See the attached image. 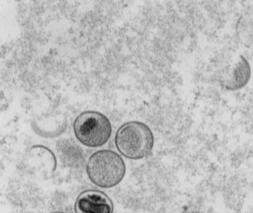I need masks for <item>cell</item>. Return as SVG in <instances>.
<instances>
[{"mask_svg": "<svg viewBox=\"0 0 253 213\" xmlns=\"http://www.w3.org/2000/svg\"><path fill=\"white\" fill-rule=\"evenodd\" d=\"M52 213H62V212H54Z\"/></svg>", "mask_w": 253, "mask_h": 213, "instance_id": "8992f818", "label": "cell"}, {"mask_svg": "<svg viewBox=\"0 0 253 213\" xmlns=\"http://www.w3.org/2000/svg\"><path fill=\"white\" fill-rule=\"evenodd\" d=\"M76 213H113L112 201L105 193L98 190H87L77 198Z\"/></svg>", "mask_w": 253, "mask_h": 213, "instance_id": "277c9868", "label": "cell"}, {"mask_svg": "<svg viewBox=\"0 0 253 213\" xmlns=\"http://www.w3.org/2000/svg\"><path fill=\"white\" fill-rule=\"evenodd\" d=\"M115 144L125 157L138 160L150 154L154 145V136L145 124L129 122L119 128L116 133Z\"/></svg>", "mask_w": 253, "mask_h": 213, "instance_id": "7a4b0ae2", "label": "cell"}, {"mask_svg": "<svg viewBox=\"0 0 253 213\" xmlns=\"http://www.w3.org/2000/svg\"><path fill=\"white\" fill-rule=\"evenodd\" d=\"M182 213H202L197 212V211H184V212H183Z\"/></svg>", "mask_w": 253, "mask_h": 213, "instance_id": "5b68a950", "label": "cell"}, {"mask_svg": "<svg viewBox=\"0 0 253 213\" xmlns=\"http://www.w3.org/2000/svg\"><path fill=\"white\" fill-rule=\"evenodd\" d=\"M86 170L93 184L101 188H111L123 181L126 166L123 158L116 152L102 150L89 158Z\"/></svg>", "mask_w": 253, "mask_h": 213, "instance_id": "6da1fadb", "label": "cell"}, {"mask_svg": "<svg viewBox=\"0 0 253 213\" xmlns=\"http://www.w3.org/2000/svg\"><path fill=\"white\" fill-rule=\"evenodd\" d=\"M74 131L82 144L89 147H98L108 142L112 133V127L109 119L102 113L85 111L76 118Z\"/></svg>", "mask_w": 253, "mask_h": 213, "instance_id": "3957f363", "label": "cell"}]
</instances>
